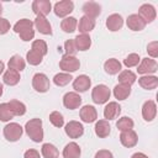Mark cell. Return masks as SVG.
<instances>
[{"instance_id": "cell-43", "label": "cell", "mask_w": 158, "mask_h": 158, "mask_svg": "<svg viewBox=\"0 0 158 158\" xmlns=\"http://www.w3.org/2000/svg\"><path fill=\"white\" fill-rule=\"evenodd\" d=\"M147 52L152 58H157L158 57V42L153 41L151 43H148L147 46Z\"/></svg>"}, {"instance_id": "cell-42", "label": "cell", "mask_w": 158, "mask_h": 158, "mask_svg": "<svg viewBox=\"0 0 158 158\" xmlns=\"http://www.w3.org/2000/svg\"><path fill=\"white\" fill-rule=\"evenodd\" d=\"M64 49H65V54L67 56H75V53L78 52V49L75 47L74 40H67L65 43H64Z\"/></svg>"}, {"instance_id": "cell-8", "label": "cell", "mask_w": 158, "mask_h": 158, "mask_svg": "<svg viewBox=\"0 0 158 158\" xmlns=\"http://www.w3.org/2000/svg\"><path fill=\"white\" fill-rule=\"evenodd\" d=\"M157 68H158V64L154 59L152 58H143L137 68V72L138 74H152V73H156L157 72Z\"/></svg>"}, {"instance_id": "cell-49", "label": "cell", "mask_w": 158, "mask_h": 158, "mask_svg": "<svg viewBox=\"0 0 158 158\" xmlns=\"http://www.w3.org/2000/svg\"><path fill=\"white\" fill-rule=\"evenodd\" d=\"M4 68H5V64H4V63L0 60V74L4 72Z\"/></svg>"}, {"instance_id": "cell-46", "label": "cell", "mask_w": 158, "mask_h": 158, "mask_svg": "<svg viewBox=\"0 0 158 158\" xmlns=\"http://www.w3.org/2000/svg\"><path fill=\"white\" fill-rule=\"evenodd\" d=\"M94 158H114L112 153L107 149H100L95 153V157Z\"/></svg>"}, {"instance_id": "cell-36", "label": "cell", "mask_w": 158, "mask_h": 158, "mask_svg": "<svg viewBox=\"0 0 158 158\" xmlns=\"http://www.w3.org/2000/svg\"><path fill=\"white\" fill-rule=\"evenodd\" d=\"M73 77L70 74H67V73H58L54 75L53 78V83L57 85V86H64L67 84H69L72 81Z\"/></svg>"}, {"instance_id": "cell-15", "label": "cell", "mask_w": 158, "mask_h": 158, "mask_svg": "<svg viewBox=\"0 0 158 158\" xmlns=\"http://www.w3.org/2000/svg\"><path fill=\"white\" fill-rule=\"evenodd\" d=\"M91 85V80L88 75L85 74H81L79 77H77L73 81V89L75 91H79V93H84L86 91Z\"/></svg>"}, {"instance_id": "cell-18", "label": "cell", "mask_w": 158, "mask_h": 158, "mask_svg": "<svg viewBox=\"0 0 158 158\" xmlns=\"http://www.w3.org/2000/svg\"><path fill=\"white\" fill-rule=\"evenodd\" d=\"M127 27L132 31H142L146 27V22L137 15V14H132L127 17Z\"/></svg>"}, {"instance_id": "cell-27", "label": "cell", "mask_w": 158, "mask_h": 158, "mask_svg": "<svg viewBox=\"0 0 158 158\" xmlns=\"http://www.w3.org/2000/svg\"><path fill=\"white\" fill-rule=\"evenodd\" d=\"M104 69L107 74L115 75L121 70V63L115 58H110L104 63Z\"/></svg>"}, {"instance_id": "cell-51", "label": "cell", "mask_w": 158, "mask_h": 158, "mask_svg": "<svg viewBox=\"0 0 158 158\" xmlns=\"http://www.w3.org/2000/svg\"><path fill=\"white\" fill-rule=\"evenodd\" d=\"M1 14H2V5L0 4V16H1Z\"/></svg>"}, {"instance_id": "cell-45", "label": "cell", "mask_w": 158, "mask_h": 158, "mask_svg": "<svg viewBox=\"0 0 158 158\" xmlns=\"http://www.w3.org/2000/svg\"><path fill=\"white\" fill-rule=\"evenodd\" d=\"M10 30V22L6 19L0 17V35H5Z\"/></svg>"}, {"instance_id": "cell-1", "label": "cell", "mask_w": 158, "mask_h": 158, "mask_svg": "<svg viewBox=\"0 0 158 158\" xmlns=\"http://www.w3.org/2000/svg\"><path fill=\"white\" fill-rule=\"evenodd\" d=\"M25 130L27 136L33 142H41L43 139V128H42V120L41 118H32L26 122Z\"/></svg>"}, {"instance_id": "cell-12", "label": "cell", "mask_w": 158, "mask_h": 158, "mask_svg": "<svg viewBox=\"0 0 158 158\" xmlns=\"http://www.w3.org/2000/svg\"><path fill=\"white\" fill-rule=\"evenodd\" d=\"M51 9H52V5L49 0H35L32 2V10L37 16L48 15L51 12Z\"/></svg>"}, {"instance_id": "cell-5", "label": "cell", "mask_w": 158, "mask_h": 158, "mask_svg": "<svg viewBox=\"0 0 158 158\" xmlns=\"http://www.w3.org/2000/svg\"><path fill=\"white\" fill-rule=\"evenodd\" d=\"M49 79L43 73H37L32 78V86L38 93H46L49 89Z\"/></svg>"}, {"instance_id": "cell-32", "label": "cell", "mask_w": 158, "mask_h": 158, "mask_svg": "<svg viewBox=\"0 0 158 158\" xmlns=\"http://www.w3.org/2000/svg\"><path fill=\"white\" fill-rule=\"evenodd\" d=\"M118 81H120V84L132 85L136 81V74L131 70H122L118 74Z\"/></svg>"}, {"instance_id": "cell-35", "label": "cell", "mask_w": 158, "mask_h": 158, "mask_svg": "<svg viewBox=\"0 0 158 158\" xmlns=\"http://www.w3.org/2000/svg\"><path fill=\"white\" fill-rule=\"evenodd\" d=\"M32 26H33V22H32L31 20H28V19H21V20H19V21L14 25V31H15L16 33H21V32H23L25 30L32 28Z\"/></svg>"}, {"instance_id": "cell-14", "label": "cell", "mask_w": 158, "mask_h": 158, "mask_svg": "<svg viewBox=\"0 0 158 158\" xmlns=\"http://www.w3.org/2000/svg\"><path fill=\"white\" fill-rule=\"evenodd\" d=\"M157 115V105L153 100H147L142 106V116L146 121L151 122Z\"/></svg>"}, {"instance_id": "cell-17", "label": "cell", "mask_w": 158, "mask_h": 158, "mask_svg": "<svg viewBox=\"0 0 158 158\" xmlns=\"http://www.w3.org/2000/svg\"><path fill=\"white\" fill-rule=\"evenodd\" d=\"M33 25L36 26V28H37L42 35H52V26H51L49 21L46 19V16L38 15V16L36 17Z\"/></svg>"}, {"instance_id": "cell-30", "label": "cell", "mask_w": 158, "mask_h": 158, "mask_svg": "<svg viewBox=\"0 0 158 158\" xmlns=\"http://www.w3.org/2000/svg\"><path fill=\"white\" fill-rule=\"evenodd\" d=\"M2 80H4V83H5L6 85H10V86L16 85V84L20 81V73L16 72V70H14V69H9V70H6V73L4 74Z\"/></svg>"}, {"instance_id": "cell-23", "label": "cell", "mask_w": 158, "mask_h": 158, "mask_svg": "<svg viewBox=\"0 0 158 158\" xmlns=\"http://www.w3.org/2000/svg\"><path fill=\"white\" fill-rule=\"evenodd\" d=\"M80 147L75 142L68 143L63 149V157L64 158H79L80 157Z\"/></svg>"}, {"instance_id": "cell-25", "label": "cell", "mask_w": 158, "mask_h": 158, "mask_svg": "<svg viewBox=\"0 0 158 158\" xmlns=\"http://www.w3.org/2000/svg\"><path fill=\"white\" fill-rule=\"evenodd\" d=\"M94 27H95V20L94 19H90V17H88L85 15L83 17H80L79 25H78L79 32L86 33V32H90L91 30H94Z\"/></svg>"}, {"instance_id": "cell-3", "label": "cell", "mask_w": 158, "mask_h": 158, "mask_svg": "<svg viewBox=\"0 0 158 158\" xmlns=\"http://www.w3.org/2000/svg\"><path fill=\"white\" fill-rule=\"evenodd\" d=\"M22 127L16 123V122H11V123H7L5 127H4V137L10 141V142H16L21 138L22 136Z\"/></svg>"}, {"instance_id": "cell-47", "label": "cell", "mask_w": 158, "mask_h": 158, "mask_svg": "<svg viewBox=\"0 0 158 158\" xmlns=\"http://www.w3.org/2000/svg\"><path fill=\"white\" fill-rule=\"evenodd\" d=\"M23 158H40V153L36 149H27L25 152Z\"/></svg>"}, {"instance_id": "cell-31", "label": "cell", "mask_w": 158, "mask_h": 158, "mask_svg": "<svg viewBox=\"0 0 158 158\" xmlns=\"http://www.w3.org/2000/svg\"><path fill=\"white\" fill-rule=\"evenodd\" d=\"M41 152L44 158H58L59 157V152H58L57 147L53 146L52 143H44L42 146Z\"/></svg>"}, {"instance_id": "cell-20", "label": "cell", "mask_w": 158, "mask_h": 158, "mask_svg": "<svg viewBox=\"0 0 158 158\" xmlns=\"http://www.w3.org/2000/svg\"><path fill=\"white\" fill-rule=\"evenodd\" d=\"M120 112H121V106L116 101H111L104 109V117L106 120H114L120 115Z\"/></svg>"}, {"instance_id": "cell-29", "label": "cell", "mask_w": 158, "mask_h": 158, "mask_svg": "<svg viewBox=\"0 0 158 158\" xmlns=\"http://www.w3.org/2000/svg\"><path fill=\"white\" fill-rule=\"evenodd\" d=\"M77 25H78L77 19L73 17V16H69V17H65L64 20H62V22H60V28H62L64 32H67V33H72V32L75 31Z\"/></svg>"}, {"instance_id": "cell-24", "label": "cell", "mask_w": 158, "mask_h": 158, "mask_svg": "<svg viewBox=\"0 0 158 158\" xmlns=\"http://www.w3.org/2000/svg\"><path fill=\"white\" fill-rule=\"evenodd\" d=\"M131 94V85H126V84H117L114 88V96L117 100H125L128 98V95Z\"/></svg>"}, {"instance_id": "cell-10", "label": "cell", "mask_w": 158, "mask_h": 158, "mask_svg": "<svg viewBox=\"0 0 158 158\" xmlns=\"http://www.w3.org/2000/svg\"><path fill=\"white\" fill-rule=\"evenodd\" d=\"M138 16H139V17L146 22V25H147V23L152 22V21L156 19L157 12H156L154 6H152L151 4H143V5L139 7V10H138Z\"/></svg>"}, {"instance_id": "cell-13", "label": "cell", "mask_w": 158, "mask_h": 158, "mask_svg": "<svg viewBox=\"0 0 158 158\" xmlns=\"http://www.w3.org/2000/svg\"><path fill=\"white\" fill-rule=\"evenodd\" d=\"M80 118L83 122H86V123H91L94 122L96 118H98V112H96V109L91 105H85L80 109Z\"/></svg>"}, {"instance_id": "cell-7", "label": "cell", "mask_w": 158, "mask_h": 158, "mask_svg": "<svg viewBox=\"0 0 158 158\" xmlns=\"http://www.w3.org/2000/svg\"><path fill=\"white\" fill-rule=\"evenodd\" d=\"M63 105L69 110H75L81 105V98L74 91H69L63 96Z\"/></svg>"}, {"instance_id": "cell-48", "label": "cell", "mask_w": 158, "mask_h": 158, "mask_svg": "<svg viewBox=\"0 0 158 158\" xmlns=\"http://www.w3.org/2000/svg\"><path fill=\"white\" fill-rule=\"evenodd\" d=\"M131 158H148V157H147L146 154H143V153H139V152H138V153L132 154V156H131Z\"/></svg>"}, {"instance_id": "cell-19", "label": "cell", "mask_w": 158, "mask_h": 158, "mask_svg": "<svg viewBox=\"0 0 158 158\" xmlns=\"http://www.w3.org/2000/svg\"><path fill=\"white\" fill-rule=\"evenodd\" d=\"M122 26H123V19L118 14H112L106 19V27L112 32L118 31Z\"/></svg>"}, {"instance_id": "cell-39", "label": "cell", "mask_w": 158, "mask_h": 158, "mask_svg": "<svg viewBox=\"0 0 158 158\" xmlns=\"http://www.w3.org/2000/svg\"><path fill=\"white\" fill-rule=\"evenodd\" d=\"M26 59H27V62H28L31 65H38V64H41V62H42L43 56H41L40 53H37V52H35V51L31 49V51L27 52Z\"/></svg>"}, {"instance_id": "cell-38", "label": "cell", "mask_w": 158, "mask_h": 158, "mask_svg": "<svg viewBox=\"0 0 158 158\" xmlns=\"http://www.w3.org/2000/svg\"><path fill=\"white\" fill-rule=\"evenodd\" d=\"M32 51L40 53L41 56H46L47 52H48L47 43L43 40H36V41L32 42Z\"/></svg>"}, {"instance_id": "cell-44", "label": "cell", "mask_w": 158, "mask_h": 158, "mask_svg": "<svg viewBox=\"0 0 158 158\" xmlns=\"http://www.w3.org/2000/svg\"><path fill=\"white\" fill-rule=\"evenodd\" d=\"M19 35H20L22 41H30L35 37V31H33V28H28V30H25L23 32L19 33Z\"/></svg>"}, {"instance_id": "cell-34", "label": "cell", "mask_w": 158, "mask_h": 158, "mask_svg": "<svg viewBox=\"0 0 158 158\" xmlns=\"http://www.w3.org/2000/svg\"><path fill=\"white\" fill-rule=\"evenodd\" d=\"M7 104H9V106L11 107V110H12V112H14L15 116H22V115H25V112H26V106H25L23 102L19 101V100H11V101L7 102Z\"/></svg>"}, {"instance_id": "cell-28", "label": "cell", "mask_w": 158, "mask_h": 158, "mask_svg": "<svg viewBox=\"0 0 158 158\" xmlns=\"http://www.w3.org/2000/svg\"><path fill=\"white\" fill-rule=\"evenodd\" d=\"M7 65H9V69H14V70H16V72H21V70L25 69L26 63H25V60L22 59L21 56L15 54V56H12V57L9 59Z\"/></svg>"}, {"instance_id": "cell-41", "label": "cell", "mask_w": 158, "mask_h": 158, "mask_svg": "<svg viewBox=\"0 0 158 158\" xmlns=\"http://www.w3.org/2000/svg\"><path fill=\"white\" fill-rule=\"evenodd\" d=\"M139 60H141V58H139V56L137 53H131L123 59V64L127 68H132V67H136L139 63Z\"/></svg>"}, {"instance_id": "cell-40", "label": "cell", "mask_w": 158, "mask_h": 158, "mask_svg": "<svg viewBox=\"0 0 158 158\" xmlns=\"http://www.w3.org/2000/svg\"><path fill=\"white\" fill-rule=\"evenodd\" d=\"M49 121L54 126V127H62L64 125V118H63V115L58 111H53L51 112L49 115Z\"/></svg>"}, {"instance_id": "cell-26", "label": "cell", "mask_w": 158, "mask_h": 158, "mask_svg": "<svg viewBox=\"0 0 158 158\" xmlns=\"http://www.w3.org/2000/svg\"><path fill=\"white\" fill-rule=\"evenodd\" d=\"M110 125L106 120H99L95 125V133L100 138H105L110 135Z\"/></svg>"}, {"instance_id": "cell-33", "label": "cell", "mask_w": 158, "mask_h": 158, "mask_svg": "<svg viewBox=\"0 0 158 158\" xmlns=\"http://www.w3.org/2000/svg\"><path fill=\"white\" fill-rule=\"evenodd\" d=\"M14 116H15V115H14V112H12V110H11V107L9 106L7 102L0 104V121H2V122L10 121Z\"/></svg>"}, {"instance_id": "cell-16", "label": "cell", "mask_w": 158, "mask_h": 158, "mask_svg": "<svg viewBox=\"0 0 158 158\" xmlns=\"http://www.w3.org/2000/svg\"><path fill=\"white\" fill-rule=\"evenodd\" d=\"M83 12L85 14V16H88L90 19H95L101 14V6L98 2L88 1L83 5Z\"/></svg>"}, {"instance_id": "cell-4", "label": "cell", "mask_w": 158, "mask_h": 158, "mask_svg": "<svg viewBox=\"0 0 158 158\" xmlns=\"http://www.w3.org/2000/svg\"><path fill=\"white\" fill-rule=\"evenodd\" d=\"M80 67V62L79 59L75 57V56H67L64 54L59 62V68L64 72H69V73H73V72H77Z\"/></svg>"}, {"instance_id": "cell-6", "label": "cell", "mask_w": 158, "mask_h": 158, "mask_svg": "<svg viewBox=\"0 0 158 158\" xmlns=\"http://www.w3.org/2000/svg\"><path fill=\"white\" fill-rule=\"evenodd\" d=\"M74 9V2L70 0H62L54 4V14L58 17H65Z\"/></svg>"}, {"instance_id": "cell-2", "label": "cell", "mask_w": 158, "mask_h": 158, "mask_svg": "<svg viewBox=\"0 0 158 158\" xmlns=\"http://www.w3.org/2000/svg\"><path fill=\"white\" fill-rule=\"evenodd\" d=\"M110 95H111L110 89L106 85H104V84L96 85L93 89V91H91V99H93V101L95 104H99V105L107 102L109 99H110Z\"/></svg>"}, {"instance_id": "cell-22", "label": "cell", "mask_w": 158, "mask_h": 158, "mask_svg": "<svg viewBox=\"0 0 158 158\" xmlns=\"http://www.w3.org/2000/svg\"><path fill=\"white\" fill-rule=\"evenodd\" d=\"M75 47L78 51H88L91 46V38L86 33H80L74 38Z\"/></svg>"}, {"instance_id": "cell-50", "label": "cell", "mask_w": 158, "mask_h": 158, "mask_svg": "<svg viewBox=\"0 0 158 158\" xmlns=\"http://www.w3.org/2000/svg\"><path fill=\"white\" fill-rule=\"evenodd\" d=\"M2 95V84H0V96Z\"/></svg>"}, {"instance_id": "cell-9", "label": "cell", "mask_w": 158, "mask_h": 158, "mask_svg": "<svg viewBox=\"0 0 158 158\" xmlns=\"http://www.w3.org/2000/svg\"><path fill=\"white\" fill-rule=\"evenodd\" d=\"M120 142L122 146L127 147V148H132L137 144L138 142V136L133 130H128V131H122L120 135Z\"/></svg>"}, {"instance_id": "cell-21", "label": "cell", "mask_w": 158, "mask_h": 158, "mask_svg": "<svg viewBox=\"0 0 158 158\" xmlns=\"http://www.w3.org/2000/svg\"><path fill=\"white\" fill-rule=\"evenodd\" d=\"M138 84L146 90H153L158 86V78L156 75H143L138 79Z\"/></svg>"}, {"instance_id": "cell-11", "label": "cell", "mask_w": 158, "mask_h": 158, "mask_svg": "<svg viewBox=\"0 0 158 158\" xmlns=\"http://www.w3.org/2000/svg\"><path fill=\"white\" fill-rule=\"evenodd\" d=\"M65 133L69 136V138H79L84 133V127L78 121H69L65 125Z\"/></svg>"}, {"instance_id": "cell-37", "label": "cell", "mask_w": 158, "mask_h": 158, "mask_svg": "<svg viewBox=\"0 0 158 158\" xmlns=\"http://www.w3.org/2000/svg\"><path fill=\"white\" fill-rule=\"evenodd\" d=\"M133 120L127 117V116H123L121 118H118V121L116 122V127L122 132V131H128V130H132L133 128Z\"/></svg>"}]
</instances>
